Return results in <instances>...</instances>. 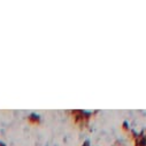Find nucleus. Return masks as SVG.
<instances>
[{
  "label": "nucleus",
  "mask_w": 146,
  "mask_h": 146,
  "mask_svg": "<svg viewBox=\"0 0 146 146\" xmlns=\"http://www.w3.org/2000/svg\"><path fill=\"white\" fill-rule=\"evenodd\" d=\"M28 121H29L30 123H32V124H38V123H39V119H38V116H36V115H31V116L28 119Z\"/></svg>",
  "instance_id": "nucleus-1"
},
{
  "label": "nucleus",
  "mask_w": 146,
  "mask_h": 146,
  "mask_svg": "<svg viewBox=\"0 0 146 146\" xmlns=\"http://www.w3.org/2000/svg\"><path fill=\"white\" fill-rule=\"evenodd\" d=\"M83 146H89V143H88V141H85V143H84V145H83Z\"/></svg>",
  "instance_id": "nucleus-2"
}]
</instances>
